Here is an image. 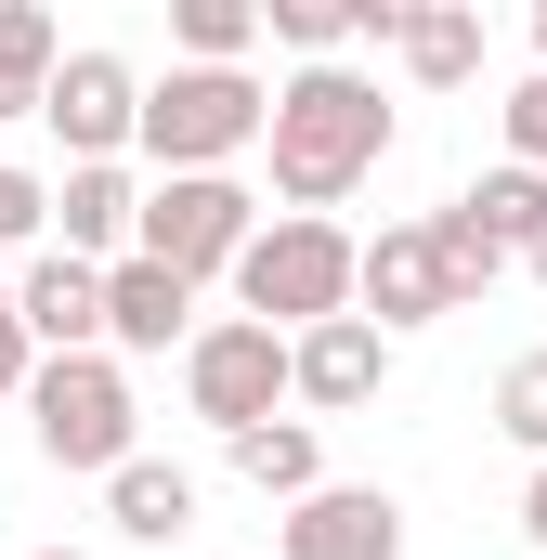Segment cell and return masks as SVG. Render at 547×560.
Wrapping results in <instances>:
<instances>
[{
  "mask_svg": "<svg viewBox=\"0 0 547 560\" xmlns=\"http://www.w3.org/2000/svg\"><path fill=\"white\" fill-rule=\"evenodd\" d=\"M235 300L287 326V339H313V326H339V313H365V235H339V222H313V209H274L261 248L235 261Z\"/></svg>",
  "mask_w": 547,
  "mask_h": 560,
  "instance_id": "2",
  "label": "cell"
},
{
  "mask_svg": "<svg viewBox=\"0 0 547 560\" xmlns=\"http://www.w3.org/2000/svg\"><path fill=\"white\" fill-rule=\"evenodd\" d=\"M522 275H535V287H547V235H535V261H522Z\"/></svg>",
  "mask_w": 547,
  "mask_h": 560,
  "instance_id": "27",
  "label": "cell"
},
{
  "mask_svg": "<svg viewBox=\"0 0 547 560\" xmlns=\"http://www.w3.org/2000/svg\"><path fill=\"white\" fill-rule=\"evenodd\" d=\"M170 339H183V352H196V287L170 275V261H118V275H105V352H170Z\"/></svg>",
  "mask_w": 547,
  "mask_h": 560,
  "instance_id": "12",
  "label": "cell"
},
{
  "mask_svg": "<svg viewBox=\"0 0 547 560\" xmlns=\"http://www.w3.org/2000/svg\"><path fill=\"white\" fill-rule=\"evenodd\" d=\"M26 378H39V339H26V300L0 275V392H26Z\"/></svg>",
  "mask_w": 547,
  "mask_h": 560,
  "instance_id": "25",
  "label": "cell"
},
{
  "mask_svg": "<svg viewBox=\"0 0 547 560\" xmlns=\"http://www.w3.org/2000/svg\"><path fill=\"white\" fill-rule=\"evenodd\" d=\"M170 39H183V66H248L261 0H183V13H170Z\"/></svg>",
  "mask_w": 547,
  "mask_h": 560,
  "instance_id": "19",
  "label": "cell"
},
{
  "mask_svg": "<svg viewBox=\"0 0 547 560\" xmlns=\"http://www.w3.org/2000/svg\"><path fill=\"white\" fill-rule=\"evenodd\" d=\"M53 248H79V261H105V275L143 248V196H131V170H118V156L53 183Z\"/></svg>",
  "mask_w": 547,
  "mask_h": 560,
  "instance_id": "11",
  "label": "cell"
},
{
  "mask_svg": "<svg viewBox=\"0 0 547 560\" xmlns=\"http://www.w3.org/2000/svg\"><path fill=\"white\" fill-rule=\"evenodd\" d=\"M443 313H456V275H443L430 222H379L365 235V326L405 339V326H443Z\"/></svg>",
  "mask_w": 547,
  "mask_h": 560,
  "instance_id": "9",
  "label": "cell"
},
{
  "mask_svg": "<svg viewBox=\"0 0 547 560\" xmlns=\"http://www.w3.org/2000/svg\"><path fill=\"white\" fill-rule=\"evenodd\" d=\"M248 248H261V196H248L235 170H183V183H156V196H143V261H170L183 287L235 275Z\"/></svg>",
  "mask_w": 547,
  "mask_h": 560,
  "instance_id": "6",
  "label": "cell"
},
{
  "mask_svg": "<svg viewBox=\"0 0 547 560\" xmlns=\"http://www.w3.org/2000/svg\"><path fill=\"white\" fill-rule=\"evenodd\" d=\"M26 418H39V456L53 469H92V482H118L143 443V405H131V365L118 352H66V365H39L26 378Z\"/></svg>",
  "mask_w": 547,
  "mask_h": 560,
  "instance_id": "4",
  "label": "cell"
},
{
  "mask_svg": "<svg viewBox=\"0 0 547 560\" xmlns=\"http://www.w3.org/2000/svg\"><path fill=\"white\" fill-rule=\"evenodd\" d=\"M522 535H535V548H547V469H535V482H522Z\"/></svg>",
  "mask_w": 547,
  "mask_h": 560,
  "instance_id": "26",
  "label": "cell"
},
{
  "mask_svg": "<svg viewBox=\"0 0 547 560\" xmlns=\"http://www.w3.org/2000/svg\"><path fill=\"white\" fill-rule=\"evenodd\" d=\"M469 222H482L509 261H535V235H547V170H522V156L482 170V183H469Z\"/></svg>",
  "mask_w": 547,
  "mask_h": 560,
  "instance_id": "18",
  "label": "cell"
},
{
  "mask_svg": "<svg viewBox=\"0 0 547 560\" xmlns=\"http://www.w3.org/2000/svg\"><path fill=\"white\" fill-rule=\"evenodd\" d=\"M53 79H66V26L39 0H0V118H39Z\"/></svg>",
  "mask_w": 547,
  "mask_h": 560,
  "instance_id": "16",
  "label": "cell"
},
{
  "mask_svg": "<svg viewBox=\"0 0 547 560\" xmlns=\"http://www.w3.org/2000/svg\"><path fill=\"white\" fill-rule=\"evenodd\" d=\"M13 300H26V339H39V365H66V352H105V261H79V248H39V261L13 275Z\"/></svg>",
  "mask_w": 547,
  "mask_h": 560,
  "instance_id": "10",
  "label": "cell"
},
{
  "mask_svg": "<svg viewBox=\"0 0 547 560\" xmlns=\"http://www.w3.org/2000/svg\"><path fill=\"white\" fill-rule=\"evenodd\" d=\"M496 430L547 469V352H509V378H496Z\"/></svg>",
  "mask_w": 547,
  "mask_h": 560,
  "instance_id": "21",
  "label": "cell"
},
{
  "mask_svg": "<svg viewBox=\"0 0 547 560\" xmlns=\"http://www.w3.org/2000/svg\"><path fill=\"white\" fill-rule=\"evenodd\" d=\"M405 79L417 92H456V79H482V13L469 0H405Z\"/></svg>",
  "mask_w": 547,
  "mask_h": 560,
  "instance_id": "15",
  "label": "cell"
},
{
  "mask_svg": "<svg viewBox=\"0 0 547 560\" xmlns=\"http://www.w3.org/2000/svg\"><path fill=\"white\" fill-rule=\"evenodd\" d=\"M222 456H235V482H248V495H274V509L326 495V443H313V418H261V430H235Z\"/></svg>",
  "mask_w": 547,
  "mask_h": 560,
  "instance_id": "14",
  "label": "cell"
},
{
  "mask_svg": "<svg viewBox=\"0 0 547 560\" xmlns=\"http://www.w3.org/2000/svg\"><path fill=\"white\" fill-rule=\"evenodd\" d=\"M261 26L300 52V66H339V39H352V0H261Z\"/></svg>",
  "mask_w": 547,
  "mask_h": 560,
  "instance_id": "22",
  "label": "cell"
},
{
  "mask_svg": "<svg viewBox=\"0 0 547 560\" xmlns=\"http://www.w3.org/2000/svg\"><path fill=\"white\" fill-rule=\"evenodd\" d=\"M53 143H66V170H105L118 143H143V79L118 52H66V79H53Z\"/></svg>",
  "mask_w": 547,
  "mask_h": 560,
  "instance_id": "7",
  "label": "cell"
},
{
  "mask_svg": "<svg viewBox=\"0 0 547 560\" xmlns=\"http://www.w3.org/2000/svg\"><path fill=\"white\" fill-rule=\"evenodd\" d=\"M39 235H53V183L0 156V248H26V261H39Z\"/></svg>",
  "mask_w": 547,
  "mask_h": 560,
  "instance_id": "23",
  "label": "cell"
},
{
  "mask_svg": "<svg viewBox=\"0 0 547 560\" xmlns=\"http://www.w3.org/2000/svg\"><path fill=\"white\" fill-rule=\"evenodd\" d=\"M379 378H392V339H379L365 313H339V326H313V339H300V405H313V418L379 405Z\"/></svg>",
  "mask_w": 547,
  "mask_h": 560,
  "instance_id": "13",
  "label": "cell"
},
{
  "mask_svg": "<svg viewBox=\"0 0 547 560\" xmlns=\"http://www.w3.org/2000/svg\"><path fill=\"white\" fill-rule=\"evenodd\" d=\"M248 143H274V92L248 66H170V79H143V156H156V183L235 170Z\"/></svg>",
  "mask_w": 547,
  "mask_h": 560,
  "instance_id": "3",
  "label": "cell"
},
{
  "mask_svg": "<svg viewBox=\"0 0 547 560\" xmlns=\"http://www.w3.org/2000/svg\"><path fill=\"white\" fill-rule=\"evenodd\" d=\"M430 248H443V275H456V313H469L482 287L509 275V248H496V235L469 222V196H443V209H430Z\"/></svg>",
  "mask_w": 547,
  "mask_h": 560,
  "instance_id": "20",
  "label": "cell"
},
{
  "mask_svg": "<svg viewBox=\"0 0 547 560\" xmlns=\"http://www.w3.org/2000/svg\"><path fill=\"white\" fill-rule=\"evenodd\" d=\"M535 52H547V0H535Z\"/></svg>",
  "mask_w": 547,
  "mask_h": 560,
  "instance_id": "29",
  "label": "cell"
},
{
  "mask_svg": "<svg viewBox=\"0 0 547 560\" xmlns=\"http://www.w3.org/2000/svg\"><path fill=\"white\" fill-rule=\"evenodd\" d=\"M274 196L287 209H339L379 156H392V105H379V79L365 66H300V79H274Z\"/></svg>",
  "mask_w": 547,
  "mask_h": 560,
  "instance_id": "1",
  "label": "cell"
},
{
  "mask_svg": "<svg viewBox=\"0 0 547 560\" xmlns=\"http://www.w3.org/2000/svg\"><path fill=\"white\" fill-rule=\"evenodd\" d=\"M274 560H405V495L379 482H326L274 522Z\"/></svg>",
  "mask_w": 547,
  "mask_h": 560,
  "instance_id": "8",
  "label": "cell"
},
{
  "mask_svg": "<svg viewBox=\"0 0 547 560\" xmlns=\"http://www.w3.org/2000/svg\"><path fill=\"white\" fill-rule=\"evenodd\" d=\"M496 118H509V156H522V170H547V66L509 92V105H496Z\"/></svg>",
  "mask_w": 547,
  "mask_h": 560,
  "instance_id": "24",
  "label": "cell"
},
{
  "mask_svg": "<svg viewBox=\"0 0 547 560\" xmlns=\"http://www.w3.org/2000/svg\"><path fill=\"white\" fill-rule=\"evenodd\" d=\"M26 560H92V548H26Z\"/></svg>",
  "mask_w": 547,
  "mask_h": 560,
  "instance_id": "28",
  "label": "cell"
},
{
  "mask_svg": "<svg viewBox=\"0 0 547 560\" xmlns=\"http://www.w3.org/2000/svg\"><path fill=\"white\" fill-rule=\"evenodd\" d=\"M105 509H118V535L170 548V535H196V469H170V456H131V469L105 482Z\"/></svg>",
  "mask_w": 547,
  "mask_h": 560,
  "instance_id": "17",
  "label": "cell"
},
{
  "mask_svg": "<svg viewBox=\"0 0 547 560\" xmlns=\"http://www.w3.org/2000/svg\"><path fill=\"white\" fill-rule=\"evenodd\" d=\"M183 405L222 430H261L274 405H300V339L287 326H261V313H209L196 326V352H183Z\"/></svg>",
  "mask_w": 547,
  "mask_h": 560,
  "instance_id": "5",
  "label": "cell"
}]
</instances>
